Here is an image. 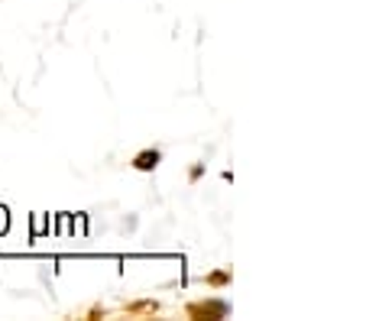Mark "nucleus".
<instances>
[{
	"mask_svg": "<svg viewBox=\"0 0 366 321\" xmlns=\"http://www.w3.org/2000/svg\"><path fill=\"white\" fill-rule=\"evenodd\" d=\"M159 159H162V156H159V149H143V153L133 159V169L149 172V169H156V166H159Z\"/></svg>",
	"mask_w": 366,
	"mask_h": 321,
	"instance_id": "1",
	"label": "nucleus"
},
{
	"mask_svg": "<svg viewBox=\"0 0 366 321\" xmlns=\"http://www.w3.org/2000/svg\"><path fill=\"white\" fill-rule=\"evenodd\" d=\"M3 231H7V211L0 208V234H3Z\"/></svg>",
	"mask_w": 366,
	"mask_h": 321,
	"instance_id": "2",
	"label": "nucleus"
}]
</instances>
